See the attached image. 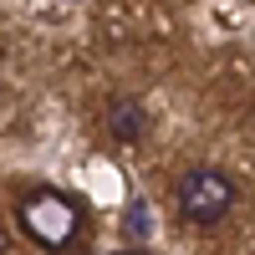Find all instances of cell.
<instances>
[{
	"label": "cell",
	"instance_id": "obj_1",
	"mask_svg": "<svg viewBox=\"0 0 255 255\" xmlns=\"http://www.w3.org/2000/svg\"><path fill=\"white\" fill-rule=\"evenodd\" d=\"M20 230L41 245V250H67L82 230V215L67 194H51V189H36V194L20 199Z\"/></svg>",
	"mask_w": 255,
	"mask_h": 255
},
{
	"label": "cell",
	"instance_id": "obj_2",
	"mask_svg": "<svg viewBox=\"0 0 255 255\" xmlns=\"http://www.w3.org/2000/svg\"><path fill=\"white\" fill-rule=\"evenodd\" d=\"M235 204V184L220 168H194L179 179V215L189 225H220Z\"/></svg>",
	"mask_w": 255,
	"mask_h": 255
},
{
	"label": "cell",
	"instance_id": "obj_3",
	"mask_svg": "<svg viewBox=\"0 0 255 255\" xmlns=\"http://www.w3.org/2000/svg\"><path fill=\"white\" fill-rule=\"evenodd\" d=\"M148 128H153V118H148V108L138 97H113V108H108V133L118 143H138Z\"/></svg>",
	"mask_w": 255,
	"mask_h": 255
},
{
	"label": "cell",
	"instance_id": "obj_4",
	"mask_svg": "<svg viewBox=\"0 0 255 255\" xmlns=\"http://www.w3.org/2000/svg\"><path fill=\"white\" fill-rule=\"evenodd\" d=\"M128 235H148V209H143V204L128 209Z\"/></svg>",
	"mask_w": 255,
	"mask_h": 255
},
{
	"label": "cell",
	"instance_id": "obj_5",
	"mask_svg": "<svg viewBox=\"0 0 255 255\" xmlns=\"http://www.w3.org/2000/svg\"><path fill=\"white\" fill-rule=\"evenodd\" d=\"M5 245H10V240H5V225H0V255H5Z\"/></svg>",
	"mask_w": 255,
	"mask_h": 255
},
{
	"label": "cell",
	"instance_id": "obj_6",
	"mask_svg": "<svg viewBox=\"0 0 255 255\" xmlns=\"http://www.w3.org/2000/svg\"><path fill=\"white\" fill-rule=\"evenodd\" d=\"M113 255H148V250H113Z\"/></svg>",
	"mask_w": 255,
	"mask_h": 255
}]
</instances>
